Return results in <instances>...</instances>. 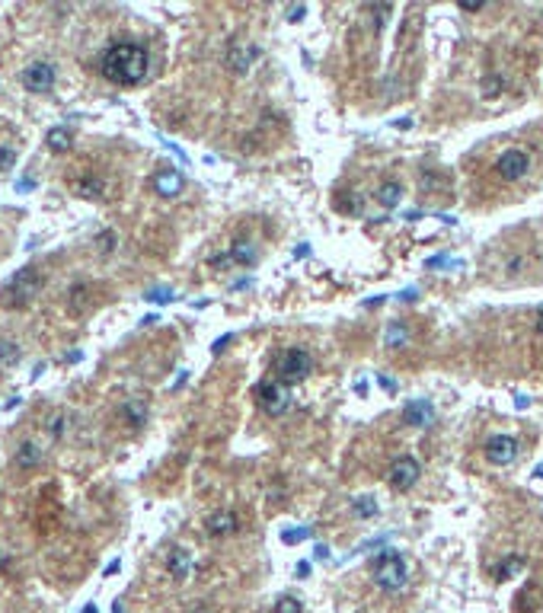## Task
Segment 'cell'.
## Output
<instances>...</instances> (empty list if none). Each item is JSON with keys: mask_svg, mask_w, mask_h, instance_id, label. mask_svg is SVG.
<instances>
[{"mask_svg": "<svg viewBox=\"0 0 543 613\" xmlns=\"http://www.w3.org/2000/svg\"><path fill=\"white\" fill-rule=\"evenodd\" d=\"M150 57L138 42H112L99 57V74L115 87H138L147 77Z\"/></svg>", "mask_w": 543, "mask_h": 613, "instance_id": "1", "label": "cell"}, {"mask_svg": "<svg viewBox=\"0 0 543 613\" xmlns=\"http://www.w3.org/2000/svg\"><path fill=\"white\" fill-rule=\"evenodd\" d=\"M42 287H45V275L38 272V268H32V265L19 268V272L4 285V291H0V306H4V310H26V306L38 297Z\"/></svg>", "mask_w": 543, "mask_h": 613, "instance_id": "2", "label": "cell"}, {"mask_svg": "<svg viewBox=\"0 0 543 613\" xmlns=\"http://www.w3.org/2000/svg\"><path fill=\"white\" fill-rule=\"evenodd\" d=\"M371 575H374L377 587H383V591H402L406 587V578H409V568H406V559H402L400 553H393V549H387V553H380L374 559V565H371Z\"/></svg>", "mask_w": 543, "mask_h": 613, "instance_id": "3", "label": "cell"}, {"mask_svg": "<svg viewBox=\"0 0 543 613\" xmlns=\"http://www.w3.org/2000/svg\"><path fill=\"white\" fill-rule=\"evenodd\" d=\"M310 370H313V358H310V351H304V348H285L281 358L275 361V374H278V380L285 383V387H294V383L307 380Z\"/></svg>", "mask_w": 543, "mask_h": 613, "instance_id": "4", "label": "cell"}, {"mask_svg": "<svg viewBox=\"0 0 543 613\" xmlns=\"http://www.w3.org/2000/svg\"><path fill=\"white\" fill-rule=\"evenodd\" d=\"M256 399H259V406L265 409V415H281L287 406H291L285 387H278V383H272V380L256 383Z\"/></svg>", "mask_w": 543, "mask_h": 613, "instance_id": "5", "label": "cell"}, {"mask_svg": "<svg viewBox=\"0 0 543 613\" xmlns=\"http://www.w3.org/2000/svg\"><path fill=\"white\" fill-rule=\"evenodd\" d=\"M23 87L29 93H48L55 87V67L48 61H35L23 70Z\"/></svg>", "mask_w": 543, "mask_h": 613, "instance_id": "6", "label": "cell"}, {"mask_svg": "<svg viewBox=\"0 0 543 613\" xmlns=\"http://www.w3.org/2000/svg\"><path fill=\"white\" fill-rule=\"evenodd\" d=\"M419 460L415 457H400L393 466H390V473H387V479H390V485L393 489H400V492H406V489H412L415 482H419Z\"/></svg>", "mask_w": 543, "mask_h": 613, "instance_id": "7", "label": "cell"}, {"mask_svg": "<svg viewBox=\"0 0 543 613\" xmlns=\"http://www.w3.org/2000/svg\"><path fill=\"white\" fill-rule=\"evenodd\" d=\"M515 457H517V441L511 438V434H492V438L486 441V460H489V463L505 466Z\"/></svg>", "mask_w": 543, "mask_h": 613, "instance_id": "8", "label": "cell"}, {"mask_svg": "<svg viewBox=\"0 0 543 613\" xmlns=\"http://www.w3.org/2000/svg\"><path fill=\"white\" fill-rule=\"evenodd\" d=\"M527 153L524 150H517V147H511V150H505L502 157H498V163H495V172L502 179H508V182H515V179H521L524 172H527Z\"/></svg>", "mask_w": 543, "mask_h": 613, "instance_id": "9", "label": "cell"}, {"mask_svg": "<svg viewBox=\"0 0 543 613\" xmlns=\"http://www.w3.org/2000/svg\"><path fill=\"white\" fill-rule=\"evenodd\" d=\"M259 57V48L256 45H230L227 48V67L234 70V74H249V67H253V61Z\"/></svg>", "mask_w": 543, "mask_h": 613, "instance_id": "10", "label": "cell"}, {"mask_svg": "<svg viewBox=\"0 0 543 613\" xmlns=\"http://www.w3.org/2000/svg\"><path fill=\"white\" fill-rule=\"evenodd\" d=\"M70 189H74V195L87 198V201H96V198L106 195V179L99 172H83V176H77V182Z\"/></svg>", "mask_w": 543, "mask_h": 613, "instance_id": "11", "label": "cell"}, {"mask_svg": "<svg viewBox=\"0 0 543 613\" xmlns=\"http://www.w3.org/2000/svg\"><path fill=\"white\" fill-rule=\"evenodd\" d=\"M166 572H170L172 581H185V578H189V572H192V556H189V549L172 546L170 556H166Z\"/></svg>", "mask_w": 543, "mask_h": 613, "instance_id": "12", "label": "cell"}, {"mask_svg": "<svg viewBox=\"0 0 543 613\" xmlns=\"http://www.w3.org/2000/svg\"><path fill=\"white\" fill-rule=\"evenodd\" d=\"M182 185H185V179H182V172H176V170H160L157 176H153V192L163 198H176L179 192H182Z\"/></svg>", "mask_w": 543, "mask_h": 613, "instance_id": "13", "label": "cell"}, {"mask_svg": "<svg viewBox=\"0 0 543 613\" xmlns=\"http://www.w3.org/2000/svg\"><path fill=\"white\" fill-rule=\"evenodd\" d=\"M236 527H240V524H236L234 511H214V514H208V521H204V530H208L211 536H230Z\"/></svg>", "mask_w": 543, "mask_h": 613, "instance_id": "14", "label": "cell"}, {"mask_svg": "<svg viewBox=\"0 0 543 613\" xmlns=\"http://www.w3.org/2000/svg\"><path fill=\"white\" fill-rule=\"evenodd\" d=\"M224 255H227V265H256L259 262V249L246 240H236Z\"/></svg>", "mask_w": 543, "mask_h": 613, "instance_id": "15", "label": "cell"}, {"mask_svg": "<svg viewBox=\"0 0 543 613\" xmlns=\"http://www.w3.org/2000/svg\"><path fill=\"white\" fill-rule=\"evenodd\" d=\"M432 419H434V409H432V402H425V399L409 402L406 412H402V421H406V425H415V428L432 425Z\"/></svg>", "mask_w": 543, "mask_h": 613, "instance_id": "16", "label": "cell"}, {"mask_svg": "<svg viewBox=\"0 0 543 613\" xmlns=\"http://www.w3.org/2000/svg\"><path fill=\"white\" fill-rule=\"evenodd\" d=\"M45 147H48L51 153H67L70 147H74V134H70V128H64V125L48 128V134H45Z\"/></svg>", "mask_w": 543, "mask_h": 613, "instance_id": "17", "label": "cell"}, {"mask_svg": "<svg viewBox=\"0 0 543 613\" xmlns=\"http://www.w3.org/2000/svg\"><path fill=\"white\" fill-rule=\"evenodd\" d=\"M38 460H42V451H38L35 441H26V444H19V451H16V466H23V470H32V466H38Z\"/></svg>", "mask_w": 543, "mask_h": 613, "instance_id": "18", "label": "cell"}, {"mask_svg": "<svg viewBox=\"0 0 543 613\" xmlns=\"http://www.w3.org/2000/svg\"><path fill=\"white\" fill-rule=\"evenodd\" d=\"M402 198V185L400 182H383L380 189H377V201L383 204V208H396Z\"/></svg>", "mask_w": 543, "mask_h": 613, "instance_id": "19", "label": "cell"}, {"mask_svg": "<svg viewBox=\"0 0 543 613\" xmlns=\"http://www.w3.org/2000/svg\"><path fill=\"white\" fill-rule=\"evenodd\" d=\"M67 425H70V415L64 412V409H57V412L48 419V425H45V431H48V438L61 441L64 434H67Z\"/></svg>", "mask_w": 543, "mask_h": 613, "instance_id": "20", "label": "cell"}, {"mask_svg": "<svg viewBox=\"0 0 543 613\" xmlns=\"http://www.w3.org/2000/svg\"><path fill=\"white\" fill-rule=\"evenodd\" d=\"M121 415H125V421L131 428H144V421H147V406L144 402H125L121 406Z\"/></svg>", "mask_w": 543, "mask_h": 613, "instance_id": "21", "label": "cell"}, {"mask_svg": "<svg viewBox=\"0 0 543 613\" xmlns=\"http://www.w3.org/2000/svg\"><path fill=\"white\" fill-rule=\"evenodd\" d=\"M19 364V345L16 342H4L0 345V370H13Z\"/></svg>", "mask_w": 543, "mask_h": 613, "instance_id": "22", "label": "cell"}, {"mask_svg": "<svg viewBox=\"0 0 543 613\" xmlns=\"http://www.w3.org/2000/svg\"><path fill=\"white\" fill-rule=\"evenodd\" d=\"M524 568V559L521 556H508V559H502V565L495 568V581H508L511 575H517Z\"/></svg>", "mask_w": 543, "mask_h": 613, "instance_id": "23", "label": "cell"}, {"mask_svg": "<svg viewBox=\"0 0 543 613\" xmlns=\"http://www.w3.org/2000/svg\"><path fill=\"white\" fill-rule=\"evenodd\" d=\"M406 342H409V332L402 323H393L387 329V336H383V345H387V348H402Z\"/></svg>", "mask_w": 543, "mask_h": 613, "instance_id": "24", "label": "cell"}, {"mask_svg": "<svg viewBox=\"0 0 543 613\" xmlns=\"http://www.w3.org/2000/svg\"><path fill=\"white\" fill-rule=\"evenodd\" d=\"M87 304H89V285L87 281H77V285L70 287V306H74V310H83Z\"/></svg>", "mask_w": 543, "mask_h": 613, "instance_id": "25", "label": "cell"}, {"mask_svg": "<svg viewBox=\"0 0 543 613\" xmlns=\"http://www.w3.org/2000/svg\"><path fill=\"white\" fill-rule=\"evenodd\" d=\"M272 613H304V604H300L297 597H291V594H285V597L275 600Z\"/></svg>", "mask_w": 543, "mask_h": 613, "instance_id": "26", "label": "cell"}, {"mask_svg": "<svg viewBox=\"0 0 543 613\" xmlns=\"http://www.w3.org/2000/svg\"><path fill=\"white\" fill-rule=\"evenodd\" d=\"M355 514H358V517H374V514H377V502H374L371 495L358 498V502H355Z\"/></svg>", "mask_w": 543, "mask_h": 613, "instance_id": "27", "label": "cell"}, {"mask_svg": "<svg viewBox=\"0 0 543 613\" xmlns=\"http://www.w3.org/2000/svg\"><path fill=\"white\" fill-rule=\"evenodd\" d=\"M144 297L150 300V304H170V300L176 297V294H172L170 287H150V291H147Z\"/></svg>", "mask_w": 543, "mask_h": 613, "instance_id": "28", "label": "cell"}, {"mask_svg": "<svg viewBox=\"0 0 543 613\" xmlns=\"http://www.w3.org/2000/svg\"><path fill=\"white\" fill-rule=\"evenodd\" d=\"M498 89H505V77H498V74H489V77H486V80H483V93H486V96H495Z\"/></svg>", "mask_w": 543, "mask_h": 613, "instance_id": "29", "label": "cell"}, {"mask_svg": "<svg viewBox=\"0 0 543 613\" xmlns=\"http://www.w3.org/2000/svg\"><path fill=\"white\" fill-rule=\"evenodd\" d=\"M13 163H16V150H10V147H0V172H6Z\"/></svg>", "mask_w": 543, "mask_h": 613, "instance_id": "30", "label": "cell"}, {"mask_svg": "<svg viewBox=\"0 0 543 613\" xmlns=\"http://www.w3.org/2000/svg\"><path fill=\"white\" fill-rule=\"evenodd\" d=\"M304 540V530H287L285 534V543H300Z\"/></svg>", "mask_w": 543, "mask_h": 613, "instance_id": "31", "label": "cell"}, {"mask_svg": "<svg viewBox=\"0 0 543 613\" xmlns=\"http://www.w3.org/2000/svg\"><path fill=\"white\" fill-rule=\"evenodd\" d=\"M227 342H230V336H224V338H217V342H214V345H211V351H214V355H221V351H224V345H227Z\"/></svg>", "mask_w": 543, "mask_h": 613, "instance_id": "32", "label": "cell"}, {"mask_svg": "<svg viewBox=\"0 0 543 613\" xmlns=\"http://www.w3.org/2000/svg\"><path fill=\"white\" fill-rule=\"evenodd\" d=\"M32 189H35V182H32V179H29V182H16V192H32Z\"/></svg>", "mask_w": 543, "mask_h": 613, "instance_id": "33", "label": "cell"}, {"mask_svg": "<svg viewBox=\"0 0 543 613\" xmlns=\"http://www.w3.org/2000/svg\"><path fill=\"white\" fill-rule=\"evenodd\" d=\"M307 575H310V565H307V562H300V565H297V578H307Z\"/></svg>", "mask_w": 543, "mask_h": 613, "instance_id": "34", "label": "cell"}, {"mask_svg": "<svg viewBox=\"0 0 543 613\" xmlns=\"http://www.w3.org/2000/svg\"><path fill=\"white\" fill-rule=\"evenodd\" d=\"M466 13H473V10H483V4H460Z\"/></svg>", "mask_w": 543, "mask_h": 613, "instance_id": "35", "label": "cell"}, {"mask_svg": "<svg viewBox=\"0 0 543 613\" xmlns=\"http://www.w3.org/2000/svg\"><path fill=\"white\" fill-rule=\"evenodd\" d=\"M537 332L543 336V306H540V313H537Z\"/></svg>", "mask_w": 543, "mask_h": 613, "instance_id": "36", "label": "cell"}, {"mask_svg": "<svg viewBox=\"0 0 543 613\" xmlns=\"http://www.w3.org/2000/svg\"><path fill=\"white\" fill-rule=\"evenodd\" d=\"M83 613H99V610H96V604H87L83 607Z\"/></svg>", "mask_w": 543, "mask_h": 613, "instance_id": "37", "label": "cell"}, {"mask_svg": "<svg viewBox=\"0 0 543 613\" xmlns=\"http://www.w3.org/2000/svg\"><path fill=\"white\" fill-rule=\"evenodd\" d=\"M4 568H6V556H4V559H0V572H4Z\"/></svg>", "mask_w": 543, "mask_h": 613, "instance_id": "38", "label": "cell"}, {"mask_svg": "<svg viewBox=\"0 0 543 613\" xmlns=\"http://www.w3.org/2000/svg\"><path fill=\"white\" fill-rule=\"evenodd\" d=\"M112 613H121V604H115V607H112Z\"/></svg>", "mask_w": 543, "mask_h": 613, "instance_id": "39", "label": "cell"}, {"mask_svg": "<svg viewBox=\"0 0 543 613\" xmlns=\"http://www.w3.org/2000/svg\"><path fill=\"white\" fill-rule=\"evenodd\" d=\"M537 476H543V466H537Z\"/></svg>", "mask_w": 543, "mask_h": 613, "instance_id": "40", "label": "cell"}]
</instances>
